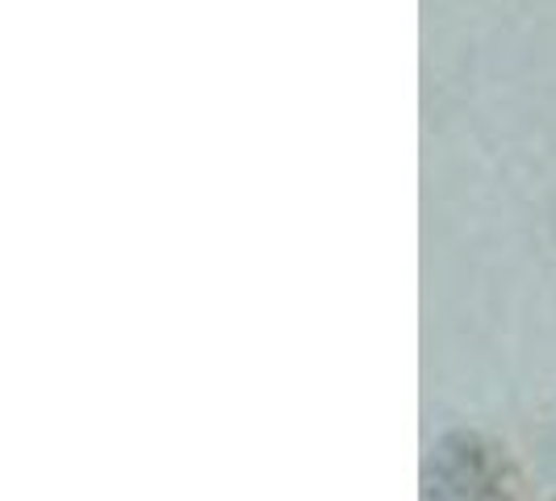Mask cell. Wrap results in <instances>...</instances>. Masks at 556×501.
Segmentation results:
<instances>
[{"mask_svg": "<svg viewBox=\"0 0 556 501\" xmlns=\"http://www.w3.org/2000/svg\"><path fill=\"white\" fill-rule=\"evenodd\" d=\"M422 493L427 501H528V480L498 439L447 431L427 451Z\"/></svg>", "mask_w": 556, "mask_h": 501, "instance_id": "1", "label": "cell"}, {"mask_svg": "<svg viewBox=\"0 0 556 501\" xmlns=\"http://www.w3.org/2000/svg\"><path fill=\"white\" fill-rule=\"evenodd\" d=\"M553 501H556V498H553Z\"/></svg>", "mask_w": 556, "mask_h": 501, "instance_id": "2", "label": "cell"}]
</instances>
